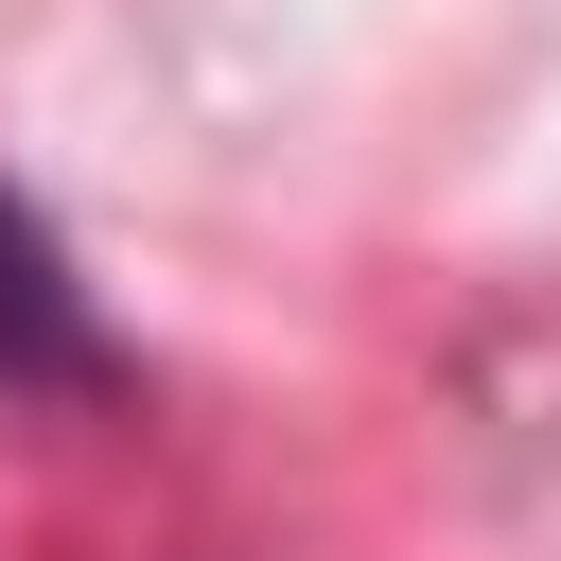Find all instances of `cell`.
<instances>
[{"label":"cell","instance_id":"obj_1","mask_svg":"<svg viewBox=\"0 0 561 561\" xmlns=\"http://www.w3.org/2000/svg\"><path fill=\"white\" fill-rule=\"evenodd\" d=\"M0 386H53V403H105V386H123V351H105V316L70 298L35 193H0Z\"/></svg>","mask_w":561,"mask_h":561}]
</instances>
